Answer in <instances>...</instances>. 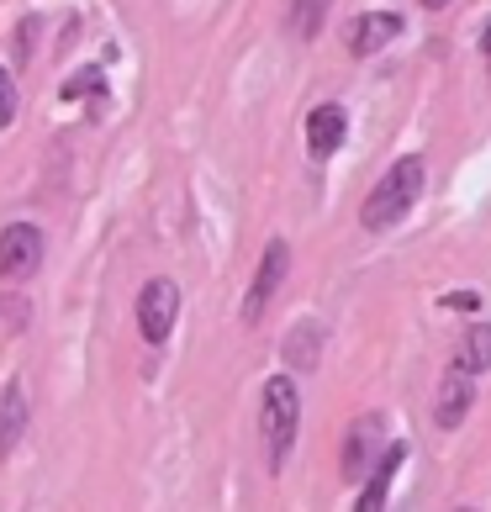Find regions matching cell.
Returning <instances> with one entry per match:
<instances>
[{"label": "cell", "mask_w": 491, "mask_h": 512, "mask_svg": "<svg viewBox=\"0 0 491 512\" xmlns=\"http://www.w3.org/2000/svg\"><path fill=\"white\" fill-rule=\"evenodd\" d=\"M423 6H428V11H439V6H449V0H423Z\"/></svg>", "instance_id": "17"}, {"label": "cell", "mask_w": 491, "mask_h": 512, "mask_svg": "<svg viewBox=\"0 0 491 512\" xmlns=\"http://www.w3.org/2000/svg\"><path fill=\"white\" fill-rule=\"evenodd\" d=\"M402 460H407V444L381 449V460L370 465V481L360 491V502H354V512H386V497H391V481H396V465Z\"/></svg>", "instance_id": "8"}, {"label": "cell", "mask_w": 491, "mask_h": 512, "mask_svg": "<svg viewBox=\"0 0 491 512\" xmlns=\"http://www.w3.org/2000/svg\"><path fill=\"white\" fill-rule=\"evenodd\" d=\"M444 307H449V312H476V307H481V296H470V291H449V296H444Z\"/></svg>", "instance_id": "16"}, {"label": "cell", "mask_w": 491, "mask_h": 512, "mask_svg": "<svg viewBox=\"0 0 491 512\" xmlns=\"http://www.w3.org/2000/svg\"><path fill=\"white\" fill-rule=\"evenodd\" d=\"M11 117H16V90H11V74L0 69V127H11Z\"/></svg>", "instance_id": "15"}, {"label": "cell", "mask_w": 491, "mask_h": 512, "mask_svg": "<svg viewBox=\"0 0 491 512\" xmlns=\"http://www.w3.org/2000/svg\"><path fill=\"white\" fill-rule=\"evenodd\" d=\"M43 264V233L32 222H11L0 233V286H22Z\"/></svg>", "instance_id": "3"}, {"label": "cell", "mask_w": 491, "mask_h": 512, "mask_svg": "<svg viewBox=\"0 0 491 512\" xmlns=\"http://www.w3.org/2000/svg\"><path fill=\"white\" fill-rule=\"evenodd\" d=\"M317 344H323V322H296L286 333V365L291 370H312L317 365Z\"/></svg>", "instance_id": "13"}, {"label": "cell", "mask_w": 491, "mask_h": 512, "mask_svg": "<svg viewBox=\"0 0 491 512\" xmlns=\"http://www.w3.org/2000/svg\"><path fill=\"white\" fill-rule=\"evenodd\" d=\"M22 433H27V396H22V386H0V460L22 444Z\"/></svg>", "instance_id": "10"}, {"label": "cell", "mask_w": 491, "mask_h": 512, "mask_svg": "<svg viewBox=\"0 0 491 512\" xmlns=\"http://www.w3.org/2000/svg\"><path fill=\"white\" fill-rule=\"evenodd\" d=\"M286 270H291V249H286V238H270V243H264V254H259L254 286H249V296H243V322H249V328L264 317V307H270V296L280 291Z\"/></svg>", "instance_id": "5"}, {"label": "cell", "mask_w": 491, "mask_h": 512, "mask_svg": "<svg viewBox=\"0 0 491 512\" xmlns=\"http://www.w3.org/2000/svg\"><path fill=\"white\" fill-rule=\"evenodd\" d=\"M349 138V117H344V106H317L312 117H307V148L317 159H328L338 154V143Z\"/></svg>", "instance_id": "9"}, {"label": "cell", "mask_w": 491, "mask_h": 512, "mask_svg": "<svg viewBox=\"0 0 491 512\" xmlns=\"http://www.w3.org/2000/svg\"><path fill=\"white\" fill-rule=\"evenodd\" d=\"M486 53H491V32H486Z\"/></svg>", "instance_id": "18"}, {"label": "cell", "mask_w": 491, "mask_h": 512, "mask_svg": "<svg viewBox=\"0 0 491 512\" xmlns=\"http://www.w3.org/2000/svg\"><path fill=\"white\" fill-rule=\"evenodd\" d=\"M381 444V412L360 417V423L349 428V444H344V476H365L370 465V449Z\"/></svg>", "instance_id": "11"}, {"label": "cell", "mask_w": 491, "mask_h": 512, "mask_svg": "<svg viewBox=\"0 0 491 512\" xmlns=\"http://www.w3.org/2000/svg\"><path fill=\"white\" fill-rule=\"evenodd\" d=\"M470 407H476V381L460 375V370H449L439 381V391H433V428H444V433L460 428Z\"/></svg>", "instance_id": "6"}, {"label": "cell", "mask_w": 491, "mask_h": 512, "mask_svg": "<svg viewBox=\"0 0 491 512\" xmlns=\"http://www.w3.org/2000/svg\"><path fill=\"white\" fill-rule=\"evenodd\" d=\"M323 11H328V0H291V32L296 37H317Z\"/></svg>", "instance_id": "14"}, {"label": "cell", "mask_w": 491, "mask_h": 512, "mask_svg": "<svg viewBox=\"0 0 491 512\" xmlns=\"http://www.w3.org/2000/svg\"><path fill=\"white\" fill-rule=\"evenodd\" d=\"M449 370L470 375V381H476L481 370H491V328H486V322H476V328H470V333L460 338V349H455V365H449Z\"/></svg>", "instance_id": "12"}, {"label": "cell", "mask_w": 491, "mask_h": 512, "mask_svg": "<svg viewBox=\"0 0 491 512\" xmlns=\"http://www.w3.org/2000/svg\"><path fill=\"white\" fill-rule=\"evenodd\" d=\"M423 159L418 154H407V159H396L386 175H381V185L365 196V206H360V222L370 227V233H386V227H396L407 212H412V201L423 196Z\"/></svg>", "instance_id": "1"}, {"label": "cell", "mask_w": 491, "mask_h": 512, "mask_svg": "<svg viewBox=\"0 0 491 512\" xmlns=\"http://www.w3.org/2000/svg\"><path fill=\"white\" fill-rule=\"evenodd\" d=\"M175 317H180V286L175 280H148V286L138 291V328L148 344H169V333H175Z\"/></svg>", "instance_id": "4"}, {"label": "cell", "mask_w": 491, "mask_h": 512, "mask_svg": "<svg viewBox=\"0 0 491 512\" xmlns=\"http://www.w3.org/2000/svg\"><path fill=\"white\" fill-rule=\"evenodd\" d=\"M396 32H402V16H396V11H365V16H354V22H349L344 43H349V53H360V59H365V53H381Z\"/></svg>", "instance_id": "7"}, {"label": "cell", "mask_w": 491, "mask_h": 512, "mask_svg": "<svg viewBox=\"0 0 491 512\" xmlns=\"http://www.w3.org/2000/svg\"><path fill=\"white\" fill-rule=\"evenodd\" d=\"M296 428H301V391L291 375H270L259 396V433H264V454H270V470L286 465V454L296 444Z\"/></svg>", "instance_id": "2"}]
</instances>
